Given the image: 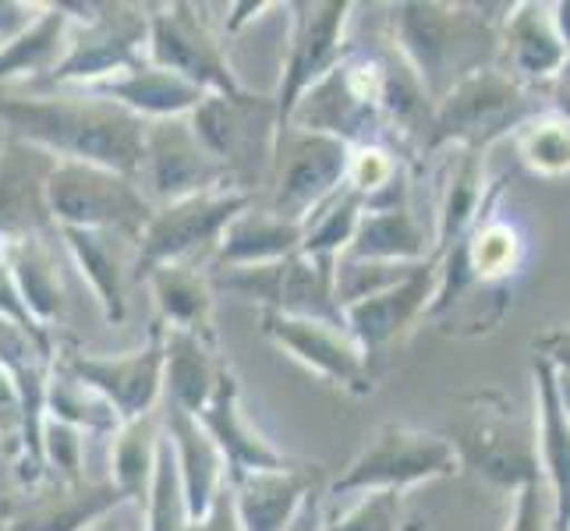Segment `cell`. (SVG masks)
<instances>
[{
	"instance_id": "7dc6e473",
	"label": "cell",
	"mask_w": 570,
	"mask_h": 531,
	"mask_svg": "<svg viewBox=\"0 0 570 531\" xmlns=\"http://www.w3.org/2000/svg\"><path fill=\"white\" fill-rule=\"evenodd\" d=\"M18 432H22V404H18L11 376L0 368V436L14 440V446H18Z\"/></svg>"
},
{
	"instance_id": "ee69618b",
	"label": "cell",
	"mask_w": 570,
	"mask_h": 531,
	"mask_svg": "<svg viewBox=\"0 0 570 531\" xmlns=\"http://www.w3.org/2000/svg\"><path fill=\"white\" fill-rule=\"evenodd\" d=\"M507 531H549L542 479L524 482V485L518 489V507H514V518H510Z\"/></svg>"
},
{
	"instance_id": "cb8c5ba5",
	"label": "cell",
	"mask_w": 570,
	"mask_h": 531,
	"mask_svg": "<svg viewBox=\"0 0 570 531\" xmlns=\"http://www.w3.org/2000/svg\"><path fill=\"white\" fill-rule=\"evenodd\" d=\"M242 531H287L308 493L320 489V464H291L281 471H252L227 482Z\"/></svg>"
},
{
	"instance_id": "db71d44e",
	"label": "cell",
	"mask_w": 570,
	"mask_h": 531,
	"mask_svg": "<svg viewBox=\"0 0 570 531\" xmlns=\"http://www.w3.org/2000/svg\"><path fill=\"white\" fill-rule=\"evenodd\" d=\"M0 146H4V128H0Z\"/></svg>"
},
{
	"instance_id": "e0dca14e",
	"label": "cell",
	"mask_w": 570,
	"mask_h": 531,
	"mask_svg": "<svg viewBox=\"0 0 570 531\" xmlns=\"http://www.w3.org/2000/svg\"><path fill=\"white\" fill-rule=\"evenodd\" d=\"M263 333L277 344L294 362L316 372L326 383L341 386L347 393H368L372 390V368L365 362L362 347L351 341V333L341 326L312 323V319H291L281 312H263Z\"/></svg>"
},
{
	"instance_id": "8fae6325",
	"label": "cell",
	"mask_w": 570,
	"mask_h": 531,
	"mask_svg": "<svg viewBox=\"0 0 570 531\" xmlns=\"http://www.w3.org/2000/svg\"><path fill=\"white\" fill-rule=\"evenodd\" d=\"M149 8V39L146 61L170 75L185 78L206 96H234L248 89L234 71L220 32L203 18L195 4H146Z\"/></svg>"
},
{
	"instance_id": "c3c4849f",
	"label": "cell",
	"mask_w": 570,
	"mask_h": 531,
	"mask_svg": "<svg viewBox=\"0 0 570 531\" xmlns=\"http://www.w3.org/2000/svg\"><path fill=\"white\" fill-rule=\"evenodd\" d=\"M539 358H546L557 372L570 376V326H560L553 333H546L539 341Z\"/></svg>"
},
{
	"instance_id": "4316f807",
	"label": "cell",
	"mask_w": 570,
	"mask_h": 531,
	"mask_svg": "<svg viewBox=\"0 0 570 531\" xmlns=\"http://www.w3.org/2000/svg\"><path fill=\"white\" fill-rule=\"evenodd\" d=\"M482 156L471 149H450L446 170L440 177V203H436V224H432V259L454 248L471 224L479 220L485 206V177H482Z\"/></svg>"
},
{
	"instance_id": "f35d334b",
	"label": "cell",
	"mask_w": 570,
	"mask_h": 531,
	"mask_svg": "<svg viewBox=\"0 0 570 531\" xmlns=\"http://www.w3.org/2000/svg\"><path fill=\"white\" fill-rule=\"evenodd\" d=\"M142 514H146V531H188V524H191L181 471H178L170 440L164 432H160V450H156V468H153V482H149V496H146Z\"/></svg>"
},
{
	"instance_id": "83f0119b",
	"label": "cell",
	"mask_w": 570,
	"mask_h": 531,
	"mask_svg": "<svg viewBox=\"0 0 570 531\" xmlns=\"http://www.w3.org/2000/svg\"><path fill=\"white\" fill-rule=\"evenodd\" d=\"M302 248V227L281 220L269 209H255L248 206L227 224L220 245L213 252V269H238V266H266V263H281L291 259L294 252Z\"/></svg>"
},
{
	"instance_id": "30bf717a",
	"label": "cell",
	"mask_w": 570,
	"mask_h": 531,
	"mask_svg": "<svg viewBox=\"0 0 570 531\" xmlns=\"http://www.w3.org/2000/svg\"><path fill=\"white\" fill-rule=\"evenodd\" d=\"M47 203L57 227L121 230L131 238H142L153 216V203L142 195L135 177L89 164L57 160L47 185Z\"/></svg>"
},
{
	"instance_id": "ba28073f",
	"label": "cell",
	"mask_w": 570,
	"mask_h": 531,
	"mask_svg": "<svg viewBox=\"0 0 570 531\" xmlns=\"http://www.w3.org/2000/svg\"><path fill=\"white\" fill-rule=\"evenodd\" d=\"M458 471V454L443 436L404 425H380L362 454L330 482V496L404 493L407 485L446 479Z\"/></svg>"
},
{
	"instance_id": "f1b7e54d",
	"label": "cell",
	"mask_w": 570,
	"mask_h": 531,
	"mask_svg": "<svg viewBox=\"0 0 570 531\" xmlns=\"http://www.w3.org/2000/svg\"><path fill=\"white\" fill-rule=\"evenodd\" d=\"M344 255L368 263H425L432 255V230L419 220L411 199L383 209H365Z\"/></svg>"
},
{
	"instance_id": "f907efd6",
	"label": "cell",
	"mask_w": 570,
	"mask_h": 531,
	"mask_svg": "<svg viewBox=\"0 0 570 531\" xmlns=\"http://www.w3.org/2000/svg\"><path fill=\"white\" fill-rule=\"evenodd\" d=\"M546 104L553 107L557 114L570 117V75H560L557 82L546 86Z\"/></svg>"
},
{
	"instance_id": "ab89813d",
	"label": "cell",
	"mask_w": 570,
	"mask_h": 531,
	"mask_svg": "<svg viewBox=\"0 0 570 531\" xmlns=\"http://www.w3.org/2000/svg\"><path fill=\"white\" fill-rule=\"evenodd\" d=\"M422 263H368V259H351L341 255L337 266H333V294H337V305L351 308L365 298H376V294L397 287L407 281Z\"/></svg>"
},
{
	"instance_id": "6da1fadb",
	"label": "cell",
	"mask_w": 570,
	"mask_h": 531,
	"mask_svg": "<svg viewBox=\"0 0 570 531\" xmlns=\"http://www.w3.org/2000/svg\"><path fill=\"white\" fill-rule=\"evenodd\" d=\"M0 128L61 164H89L135 177L149 121L89 89L26 92L0 100Z\"/></svg>"
},
{
	"instance_id": "e575fe53",
	"label": "cell",
	"mask_w": 570,
	"mask_h": 531,
	"mask_svg": "<svg viewBox=\"0 0 570 531\" xmlns=\"http://www.w3.org/2000/svg\"><path fill=\"white\" fill-rule=\"evenodd\" d=\"M160 407L146 419L125 422L114 432L110 443V482L117 493L125 496V503L146 507L153 468H156V450H160Z\"/></svg>"
},
{
	"instance_id": "bcb514c9",
	"label": "cell",
	"mask_w": 570,
	"mask_h": 531,
	"mask_svg": "<svg viewBox=\"0 0 570 531\" xmlns=\"http://www.w3.org/2000/svg\"><path fill=\"white\" fill-rule=\"evenodd\" d=\"M188 531H242L238 524V514H234V496H230V485H224L220 493H216L213 507L199 521H191Z\"/></svg>"
},
{
	"instance_id": "277c9868",
	"label": "cell",
	"mask_w": 570,
	"mask_h": 531,
	"mask_svg": "<svg viewBox=\"0 0 570 531\" xmlns=\"http://www.w3.org/2000/svg\"><path fill=\"white\" fill-rule=\"evenodd\" d=\"M549 104L539 89L521 86L503 68L489 65L471 71L468 78L450 89L443 100L432 107V125L422 142L425 153L440 149H471L485 153L493 142L514 135L528 117H535Z\"/></svg>"
},
{
	"instance_id": "f546056e",
	"label": "cell",
	"mask_w": 570,
	"mask_h": 531,
	"mask_svg": "<svg viewBox=\"0 0 570 531\" xmlns=\"http://www.w3.org/2000/svg\"><path fill=\"white\" fill-rule=\"evenodd\" d=\"M57 248H65L61 238H53V242L36 238V242H18V245L4 248L8 263H11L14 287H18V298H22L32 323L50 330V333H53V323H61L65 302H68Z\"/></svg>"
},
{
	"instance_id": "8d00e7d4",
	"label": "cell",
	"mask_w": 570,
	"mask_h": 531,
	"mask_svg": "<svg viewBox=\"0 0 570 531\" xmlns=\"http://www.w3.org/2000/svg\"><path fill=\"white\" fill-rule=\"evenodd\" d=\"M47 419L65 422L78 432H92V436H114L121 429L117 411L96 390L78 383L61 362L53 365V376L47 386Z\"/></svg>"
},
{
	"instance_id": "d6a6232c",
	"label": "cell",
	"mask_w": 570,
	"mask_h": 531,
	"mask_svg": "<svg viewBox=\"0 0 570 531\" xmlns=\"http://www.w3.org/2000/svg\"><path fill=\"white\" fill-rule=\"evenodd\" d=\"M68 32H71V18L57 4H43L36 22L14 36L11 43L0 47V86L14 82V78H26L29 86L43 82V78L61 65V57L68 50Z\"/></svg>"
},
{
	"instance_id": "603a6c76",
	"label": "cell",
	"mask_w": 570,
	"mask_h": 531,
	"mask_svg": "<svg viewBox=\"0 0 570 531\" xmlns=\"http://www.w3.org/2000/svg\"><path fill=\"white\" fill-rule=\"evenodd\" d=\"M117 507H125V496L117 493L114 482H53L32 493L0 531H89L104 518H110Z\"/></svg>"
},
{
	"instance_id": "d6986e66",
	"label": "cell",
	"mask_w": 570,
	"mask_h": 531,
	"mask_svg": "<svg viewBox=\"0 0 570 531\" xmlns=\"http://www.w3.org/2000/svg\"><path fill=\"white\" fill-rule=\"evenodd\" d=\"M436 281H440V259L429 255L397 287L344 308V326L351 333V341L362 347L365 362H372V354L386 351L390 344H397L411 330V323L425 316L432 294H436Z\"/></svg>"
},
{
	"instance_id": "5bb4252c",
	"label": "cell",
	"mask_w": 570,
	"mask_h": 531,
	"mask_svg": "<svg viewBox=\"0 0 570 531\" xmlns=\"http://www.w3.org/2000/svg\"><path fill=\"white\" fill-rule=\"evenodd\" d=\"M142 195L153 209L185 203L195 195L209 191H234L224 167L213 160L209 149L191 131L188 117H170V121H149L142 142V164L135 174Z\"/></svg>"
},
{
	"instance_id": "7c38bea8",
	"label": "cell",
	"mask_w": 570,
	"mask_h": 531,
	"mask_svg": "<svg viewBox=\"0 0 570 531\" xmlns=\"http://www.w3.org/2000/svg\"><path fill=\"white\" fill-rule=\"evenodd\" d=\"M351 146L330 139V135H312L298 128H284L277 139L269 174V213L291 224H305L333 191L347 181Z\"/></svg>"
},
{
	"instance_id": "52a82bcc",
	"label": "cell",
	"mask_w": 570,
	"mask_h": 531,
	"mask_svg": "<svg viewBox=\"0 0 570 531\" xmlns=\"http://www.w3.org/2000/svg\"><path fill=\"white\" fill-rule=\"evenodd\" d=\"M255 195L245 191H209L185 203H170L153 209L149 224L139 238V259H135V281L146 284L149 273L160 266H199L213 263L227 224L252 206Z\"/></svg>"
},
{
	"instance_id": "4fadbf2b",
	"label": "cell",
	"mask_w": 570,
	"mask_h": 531,
	"mask_svg": "<svg viewBox=\"0 0 570 531\" xmlns=\"http://www.w3.org/2000/svg\"><path fill=\"white\" fill-rule=\"evenodd\" d=\"M284 11H287V39H284L281 82L277 92H273L281 114V131L287 128V117L298 107L302 96L326 71L337 68V61L347 50L344 29L355 8L347 0H298V4H284Z\"/></svg>"
},
{
	"instance_id": "3957f363",
	"label": "cell",
	"mask_w": 570,
	"mask_h": 531,
	"mask_svg": "<svg viewBox=\"0 0 570 531\" xmlns=\"http://www.w3.org/2000/svg\"><path fill=\"white\" fill-rule=\"evenodd\" d=\"M386 53L390 47H347L337 68L312 86L291 110L287 128L330 135L344 146H390L386 128ZM393 149V146H390Z\"/></svg>"
},
{
	"instance_id": "9c48e42d",
	"label": "cell",
	"mask_w": 570,
	"mask_h": 531,
	"mask_svg": "<svg viewBox=\"0 0 570 531\" xmlns=\"http://www.w3.org/2000/svg\"><path fill=\"white\" fill-rule=\"evenodd\" d=\"M446 443L454 446L458 464L471 468L493 485L521 489L524 482L542 479L535 436L514 425L507 401H500L497 393L468 397L464 411L450 422Z\"/></svg>"
},
{
	"instance_id": "11a10c76",
	"label": "cell",
	"mask_w": 570,
	"mask_h": 531,
	"mask_svg": "<svg viewBox=\"0 0 570 531\" xmlns=\"http://www.w3.org/2000/svg\"><path fill=\"white\" fill-rule=\"evenodd\" d=\"M563 75H570V65H567V68H563Z\"/></svg>"
},
{
	"instance_id": "681fc988",
	"label": "cell",
	"mask_w": 570,
	"mask_h": 531,
	"mask_svg": "<svg viewBox=\"0 0 570 531\" xmlns=\"http://www.w3.org/2000/svg\"><path fill=\"white\" fill-rule=\"evenodd\" d=\"M277 4H230L227 8V18H224V32L234 36V32H242L252 18H259L263 11H273Z\"/></svg>"
},
{
	"instance_id": "9a60e30c",
	"label": "cell",
	"mask_w": 570,
	"mask_h": 531,
	"mask_svg": "<svg viewBox=\"0 0 570 531\" xmlns=\"http://www.w3.org/2000/svg\"><path fill=\"white\" fill-rule=\"evenodd\" d=\"M61 362L78 383H86L117 411V419L135 422L153 415L164 401V326L153 323L149 341L139 351L128 354H86V351H68Z\"/></svg>"
},
{
	"instance_id": "b9f144b4",
	"label": "cell",
	"mask_w": 570,
	"mask_h": 531,
	"mask_svg": "<svg viewBox=\"0 0 570 531\" xmlns=\"http://www.w3.org/2000/svg\"><path fill=\"white\" fill-rule=\"evenodd\" d=\"M43 468L53 482H86V432H78L65 422L47 419L43 425Z\"/></svg>"
},
{
	"instance_id": "5b68a950",
	"label": "cell",
	"mask_w": 570,
	"mask_h": 531,
	"mask_svg": "<svg viewBox=\"0 0 570 531\" xmlns=\"http://www.w3.org/2000/svg\"><path fill=\"white\" fill-rule=\"evenodd\" d=\"M188 125L213 160L224 167L234 191L252 195L255 188L269 185L281 139V114L273 92L242 89L234 96H206L188 114Z\"/></svg>"
},
{
	"instance_id": "8992f818",
	"label": "cell",
	"mask_w": 570,
	"mask_h": 531,
	"mask_svg": "<svg viewBox=\"0 0 570 531\" xmlns=\"http://www.w3.org/2000/svg\"><path fill=\"white\" fill-rule=\"evenodd\" d=\"M149 8L146 4H96L86 22H71L68 50L43 82L29 92L89 89L146 65Z\"/></svg>"
},
{
	"instance_id": "ffe728a7",
	"label": "cell",
	"mask_w": 570,
	"mask_h": 531,
	"mask_svg": "<svg viewBox=\"0 0 570 531\" xmlns=\"http://www.w3.org/2000/svg\"><path fill=\"white\" fill-rule=\"evenodd\" d=\"M567 47L553 22V4H510L500 26V50L497 68H503L521 86L546 89L557 82L567 68Z\"/></svg>"
},
{
	"instance_id": "60d3db41",
	"label": "cell",
	"mask_w": 570,
	"mask_h": 531,
	"mask_svg": "<svg viewBox=\"0 0 570 531\" xmlns=\"http://www.w3.org/2000/svg\"><path fill=\"white\" fill-rule=\"evenodd\" d=\"M407 170L404 153L390 149L383 142H368V146H355L347 160V188H355L365 203H372L376 195H383L397 177Z\"/></svg>"
},
{
	"instance_id": "44dd1931",
	"label": "cell",
	"mask_w": 570,
	"mask_h": 531,
	"mask_svg": "<svg viewBox=\"0 0 570 531\" xmlns=\"http://www.w3.org/2000/svg\"><path fill=\"white\" fill-rule=\"evenodd\" d=\"M199 422L213 436V443L220 446L224 464H227V482L252 475V471H281L294 464L245 419L242 386H238V376L230 372V365L220 368V380H216V390L209 404L203 407Z\"/></svg>"
},
{
	"instance_id": "f5cc1de1",
	"label": "cell",
	"mask_w": 570,
	"mask_h": 531,
	"mask_svg": "<svg viewBox=\"0 0 570 531\" xmlns=\"http://www.w3.org/2000/svg\"><path fill=\"white\" fill-rule=\"evenodd\" d=\"M89 531H121V528H114V524H107V518L96 524V528H89Z\"/></svg>"
},
{
	"instance_id": "484cf974",
	"label": "cell",
	"mask_w": 570,
	"mask_h": 531,
	"mask_svg": "<svg viewBox=\"0 0 570 531\" xmlns=\"http://www.w3.org/2000/svg\"><path fill=\"white\" fill-rule=\"evenodd\" d=\"M89 92L104 96V100L121 104L142 121H170V117H188L195 107L206 100L203 89H195L185 78L170 75L156 65H139L117 78H107L100 86H89Z\"/></svg>"
},
{
	"instance_id": "7a4b0ae2",
	"label": "cell",
	"mask_w": 570,
	"mask_h": 531,
	"mask_svg": "<svg viewBox=\"0 0 570 531\" xmlns=\"http://www.w3.org/2000/svg\"><path fill=\"white\" fill-rule=\"evenodd\" d=\"M489 4H415L390 8V47L415 71L425 96L436 107L471 71L497 65L503 14H489Z\"/></svg>"
},
{
	"instance_id": "836d02e7",
	"label": "cell",
	"mask_w": 570,
	"mask_h": 531,
	"mask_svg": "<svg viewBox=\"0 0 570 531\" xmlns=\"http://www.w3.org/2000/svg\"><path fill=\"white\" fill-rule=\"evenodd\" d=\"M333 259H312V255L294 252L284 259V284H281V302L277 312L291 319H312L326 326H344V308L337 305L333 294Z\"/></svg>"
},
{
	"instance_id": "d590c367",
	"label": "cell",
	"mask_w": 570,
	"mask_h": 531,
	"mask_svg": "<svg viewBox=\"0 0 570 531\" xmlns=\"http://www.w3.org/2000/svg\"><path fill=\"white\" fill-rule=\"evenodd\" d=\"M365 216V199L355 188H341L333 191L330 199L308 216L302 224V255H312V259H333L337 263L347 252L351 238Z\"/></svg>"
},
{
	"instance_id": "d4e9b609",
	"label": "cell",
	"mask_w": 570,
	"mask_h": 531,
	"mask_svg": "<svg viewBox=\"0 0 570 531\" xmlns=\"http://www.w3.org/2000/svg\"><path fill=\"white\" fill-rule=\"evenodd\" d=\"M160 425H164V436L170 440L174 461H178V471H181L188 514H191V521H199L213 507L216 493L227 485L224 454H220V446L213 443L209 432L203 429L199 419L167 404V401H160Z\"/></svg>"
},
{
	"instance_id": "2e32d148",
	"label": "cell",
	"mask_w": 570,
	"mask_h": 531,
	"mask_svg": "<svg viewBox=\"0 0 570 531\" xmlns=\"http://www.w3.org/2000/svg\"><path fill=\"white\" fill-rule=\"evenodd\" d=\"M57 160L32 142L4 135L0 146V245L61 238V227L53 224L47 185Z\"/></svg>"
},
{
	"instance_id": "f6af8a7d",
	"label": "cell",
	"mask_w": 570,
	"mask_h": 531,
	"mask_svg": "<svg viewBox=\"0 0 570 531\" xmlns=\"http://www.w3.org/2000/svg\"><path fill=\"white\" fill-rule=\"evenodd\" d=\"M43 11V4H22V0H0V47L22 36Z\"/></svg>"
},
{
	"instance_id": "1f68e13d",
	"label": "cell",
	"mask_w": 570,
	"mask_h": 531,
	"mask_svg": "<svg viewBox=\"0 0 570 531\" xmlns=\"http://www.w3.org/2000/svg\"><path fill=\"white\" fill-rule=\"evenodd\" d=\"M156 312H160L164 330H178L191 333V337H203L216 344V330H213V284L209 273L199 266H160L146 277Z\"/></svg>"
},
{
	"instance_id": "ac0fdd59",
	"label": "cell",
	"mask_w": 570,
	"mask_h": 531,
	"mask_svg": "<svg viewBox=\"0 0 570 531\" xmlns=\"http://www.w3.org/2000/svg\"><path fill=\"white\" fill-rule=\"evenodd\" d=\"M61 245L71 263L82 269L86 284L96 294V305L104 308L110 326L128 319V291L135 281V259H139V238L121 230H82L61 227Z\"/></svg>"
},
{
	"instance_id": "4dcf8cb0",
	"label": "cell",
	"mask_w": 570,
	"mask_h": 531,
	"mask_svg": "<svg viewBox=\"0 0 570 531\" xmlns=\"http://www.w3.org/2000/svg\"><path fill=\"white\" fill-rule=\"evenodd\" d=\"M224 362L216 358V344L191 333L164 330V401L199 419L209 404Z\"/></svg>"
},
{
	"instance_id": "816d5d0a",
	"label": "cell",
	"mask_w": 570,
	"mask_h": 531,
	"mask_svg": "<svg viewBox=\"0 0 570 531\" xmlns=\"http://www.w3.org/2000/svg\"><path fill=\"white\" fill-rule=\"evenodd\" d=\"M553 22H557V32H560L563 47H567V57H570V0H563V4H553Z\"/></svg>"
},
{
	"instance_id": "74e56055",
	"label": "cell",
	"mask_w": 570,
	"mask_h": 531,
	"mask_svg": "<svg viewBox=\"0 0 570 531\" xmlns=\"http://www.w3.org/2000/svg\"><path fill=\"white\" fill-rule=\"evenodd\" d=\"M514 149L521 164L542 177H567L570 174V117L553 107L539 110L535 117L514 131Z\"/></svg>"
},
{
	"instance_id": "7402d4cb",
	"label": "cell",
	"mask_w": 570,
	"mask_h": 531,
	"mask_svg": "<svg viewBox=\"0 0 570 531\" xmlns=\"http://www.w3.org/2000/svg\"><path fill=\"white\" fill-rule=\"evenodd\" d=\"M535 443L539 471L549 489V531H570V422L560 401L557 368L535 354Z\"/></svg>"
},
{
	"instance_id": "7bdbcfd3",
	"label": "cell",
	"mask_w": 570,
	"mask_h": 531,
	"mask_svg": "<svg viewBox=\"0 0 570 531\" xmlns=\"http://www.w3.org/2000/svg\"><path fill=\"white\" fill-rule=\"evenodd\" d=\"M401 493H365L344 518L323 524V531H397Z\"/></svg>"
}]
</instances>
